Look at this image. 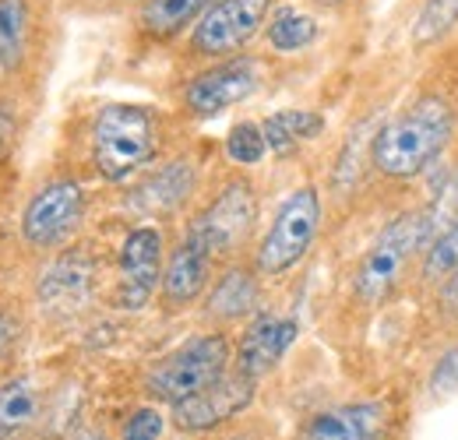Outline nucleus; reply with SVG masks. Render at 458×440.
I'll list each match as a JSON object with an SVG mask.
<instances>
[{
  "label": "nucleus",
  "instance_id": "25",
  "mask_svg": "<svg viewBox=\"0 0 458 440\" xmlns=\"http://www.w3.org/2000/svg\"><path fill=\"white\" fill-rule=\"evenodd\" d=\"M265 152H268V141H265V131H261L258 123L243 120V123H236V127L229 131L226 156L233 159V163L254 165V163H261V159H265Z\"/></svg>",
  "mask_w": 458,
  "mask_h": 440
},
{
  "label": "nucleus",
  "instance_id": "27",
  "mask_svg": "<svg viewBox=\"0 0 458 440\" xmlns=\"http://www.w3.org/2000/svg\"><path fill=\"white\" fill-rule=\"evenodd\" d=\"M163 412L156 409H138L127 423H123V440H159L163 437Z\"/></svg>",
  "mask_w": 458,
  "mask_h": 440
},
{
  "label": "nucleus",
  "instance_id": "10",
  "mask_svg": "<svg viewBox=\"0 0 458 440\" xmlns=\"http://www.w3.org/2000/svg\"><path fill=\"white\" fill-rule=\"evenodd\" d=\"M258 85V60L250 56H233L216 63L212 71L198 74L187 92H183V103L194 116H216V113L229 110L233 103L247 99Z\"/></svg>",
  "mask_w": 458,
  "mask_h": 440
},
{
  "label": "nucleus",
  "instance_id": "22",
  "mask_svg": "<svg viewBox=\"0 0 458 440\" xmlns=\"http://www.w3.org/2000/svg\"><path fill=\"white\" fill-rule=\"evenodd\" d=\"M29 32V7L25 0H0V67L14 71L25 56Z\"/></svg>",
  "mask_w": 458,
  "mask_h": 440
},
{
  "label": "nucleus",
  "instance_id": "21",
  "mask_svg": "<svg viewBox=\"0 0 458 440\" xmlns=\"http://www.w3.org/2000/svg\"><path fill=\"white\" fill-rule=\"evenodd\" d=\"M318 32H321L318 21L310 14H303V11H296V7L276 11V18L268 21V43L279 54H300V50H307L318 39Z\"/></svg>",
  "mask_w": 458,
  "mask_h": 440
},
{
  "label": "nucleus",
  "instance_id": "1",
  "mask_svg": "<svg viewBox=\"0 0 458 440\" xmlns=\"http://www.w3.org/2000/svg\"><path fill=\"white\" fill-rule=\"evenodd\" d=\"M455 134V110L441 96H423L395 120L381 123L370 145V159L385 176L409 180L445 156Z\"/></svg>",
  "mask_w": 458,
  "mask_h": 440
},
{
  "label": "nucleus",
  "instance_id": "8",
  "mask_svg": "<svg viewBox=\"0 0 458 440\" xmlns=\"http://www.w3.org/2000/svg\"><path fill=\"white\" fill-rule=\"evenodd\" d=\"M163 233L156 225H138L127 233L120 250V289L116 303L127 310H138L152 300L159 278H163Z\"/></svg>",
  "mask_w": 458,
  "mask_h": 440
},
{
  "label": "nucleus",
  "instance_id": "5",
  "mask_svg": "<svg viewBox=\"0 0 458 440\" xmlns=\"http://www.w3.org/2000/svg\"><path fill=\"white\" fill-rule=\"evenodd\" d=\"M318 229H321V198H318V190L314 187L293 190L279 205L272 229L265 233V240L258 247V272L261 275H283L293 265H300L303 254L310 250Z\"/></svg>",
  "mask_w": 458,
  "mask_h": 440
},
{
  "label": "nucleus",
  "instance_id": "29",
  "mask_svg": "<svg viewBox=\"0 0 458 440\" xmlns=\"http://www.w3.org/2000/svg\"><path fill=\"white\" fill-rule=\"evenodd\" d=\"M11 342H14V321H11V317L0 310V356L11 349Z\"/></svg>",
  "mask_w": 458,
  "mask_h": 440
},
{
  "label": "nucleus",
  "instance_id": "24",
  "mask_svg": "<svg viewBox=\"0 0 458 440\" xmlns=\"http://www.w3.org/2000/svg\"><path fill=\"white\" fill-rule=\"evenodd\" d=\"M455 272H458V219L441 236H434V243L423 254V278L441 282V278L455 275Z\"/></svg>",
  "mask_w": 458,
  "mask_h": 440
},
{
  "label": "nucleus",
  "instance_id": "14",
  "mask_svg": "<svg viewBox=\"0 0 458 440\" xmlns=\"http://www.w3.org/2000/svg\"><path fill=\"white\" fill-rule=\"evenodd\" d=\"M212 261H216L212 247H208L201 236H194V233L187 229L183 243L173 250L170 265H166V272H163V296L170 300L173 307H187L191 300H198L201 289L208 285Z\"/></svg>",
  "mask_w": 458,
  "mask_h": 440
},
{
  "label": "nucleus",
  "instance_id": "6",
  "mask_svg": "<svg viewBox=\"0 0 458 440\" xmlns=\"http://www.w3.org/2000/svg\"><path fill=\"white\" fill-rule=\"evenodd\" d=\"M272 0H216L191 32V47L201 56H229L250 43L265 25Z\"/></svg>",
  "mask_w": 458,
  "mask_h": 440
},
{
  "label": "nucleus",
  "instance_id": "33",
  "mask_svg": "<svg viewBox=\"0 0 458 440\" xmlns=\"http://www.w3.org/2000/svg\"><path fill=\"white\" fill-rule=\"evenodd\" d=\"M455 194H458V176H455Z\"/></svg>",
  "mask_w": 458,
  "mask_h": 440
},
{
  "label": "nucleus",
  "instance_id": "9",
  "mask_svg": "<svg viewBox=\"0 0 458 440\" xmlns=\"http://www.w3.org/2000/svg\"><path fill=\"white\" fill-rule=\"evenodd\" d=\"M254 219H258V201L250 194V183L236 180V183H226V190L194 219L191 233L201 236L212 247V254L219 258V254L236 250L250 236Z\"/></svg>",
  "mask_w": 458,
  "mask_h": 440
},
{
  "label": "nucleus",
  "instance_id": "31",
  "mask_svg": "<svg viewBox=\"0 0 458 440\" xmlns=\"http://www.w3.org/2000/svg\"><path fill=\"white\" fill-rule=\"evenodd\" d=\"M74 440H103L99 434H81V437H74Z\"/></svg>",
  "mask_w": 458,
  "mask_h": 440
},
{
  "label": "nucleus",
  "instance_id": "12",
  "mask_svg": "<svg viewBox=\"0 0 458 440\" xmlns=\"http://www.w3.org/2000/svg\"><path fill=\"white\" fill-rule=\"evenodd\" d=\"M296 334H300L296 317H276V314L254 317L250 328L243 331V342H240V352H236L240 374L250 377V381L265 377L289 352V345L296 342Z\"/></svg>",
  "mask_w": 458,
  "mask_h": 440
},
{
  "label": "nucleus",
  "instance_id": "3",
  "mask_svg": "<svg viewBox=\"0 0 458 440\" xmlns=\"http://www.w3.org/2000/svg\"><path fill=\"white\" fill-rule=\"evenodd\" d=\"M159 148V127L156 113L131 103L103 106L92 123V159L106 180H127L138 173Z\"/></svg>",
  "mask_w": 458,
  "mask_h": 440
},
{
  "label": "nucleus",
  "instance_id": "15",
  "mask_svg": "<svg viewBox=\"0 0 458 440\" xmlns=\"http://www.w3.org/2000/svg\"><path fill=\"white\" fill-rule=\"evenodd\" d=\"M89 289H92V261L85 254H64L39 282V296L50 307H74L89 296Z\"/></svg>",
  "mask_w": 458,
  "mask_h": 440
},
{
  "label": "nucleus",
  "instance_id": "30",
  "mask_svg": "<svg viewBox=\"0 0 458 440\" xmlns=\"http://www.w3.org/2000/svg\"><path fill=\"white\" fill-rule=\"evenodd\" d=\"M7 131H11V120H7V116H4V113H0V141H4V138H7Z\"/></svg>",
  "mask_w": 458,
  "mask_h": 440
},
{
  "label": "nucleus",
  "instance_id": "17",
  "mask_svg": "<svg viewBox=\"0 0 458 440\" xmlns=\"http://www.w3.org/2000/svg\"><path fill=\"white\" fill-rule=\"evenodd\" d=\"M39 416V391L29 377H14L0 387V440L21 437Z\"/></svg>",
  "mask_w": 458,
  "mask_h": 440
},
{
  "label": "nucleus",
  "instance_id": "4",
  "mask_svg": "<svg viewBox=\"0 0 458 440\" xmlns=\"http://www.w3.org/2000/svg\"><path fill=\"white\" fill-rule=\"evenodd\" d=\"M229 363V342L223 334H201L191 338L187 345H180L170 352L159 367H152L148 374V391L163 402H183L201 394L205 387L219 385L226 377Z\"/></svg>",
  "mask_w": 458,
  "mask_h": 440
},
{
  "label": "nucleus",
  "instance_id": "2",
  "mask_svg": "<svg viewBox=\"0 0 458 440\" xmlns=\"http://www.w3.org/2000/svg\"><path fill=\"white\" fill-rule=\"evenodd\" d=\"M430 243H434V216L430 212H402L399 219H392L381 229L374 247L363 254L356 278H352V292L363 303H381L402 282L409 261L420 250H427Z\"/></svg>",
  "mask_w": 458,
  "mask_h": 440
},
{
  "label": "nucleus",
  "instance_id": "11",
  "mask_svg": "<svg viewBox=\"0 0 458 440\" xmlns=\"http://www.w3.org/2000/svg\"><path fill=\"white\" fill-rule=\"evenodd\" d=\"M254 398V381L243 377L240 370L233 377H223L219 385L205 387L194 398H183L173 405V423L187 434H201V430H216L226 419L240 416Z\"/></svg>",
  "mask_w": 458,
  "mask_h": 440
},
{
  "label": "nucleus",
  "instance_id": "19",
  "mask_svg": "<svg viewBox=\"0 0 458 440\" xmlns=\"http://www.w3.org/2000/svg\"><path fill=\"white\" fill-rule=\"evenodd\" d=\"M191 187H194L191 163H170L138 190V205L145 212H170V208H176L191 194Z\"/></svg>",
  "mask_w": 458,
  "mask_h": 440
},
{
  "label": "nucleus",
  "instance_id": "26",
  "mask_svg": "<svg viewBox=\"0 0 458 440\" xmlns=\"http://www.w3.org/2000/svg\"><path fill=\"white\" fill-rule=\"evenodd\" d=\"M367 138H370V127H360V131L345 141L343 159L335 165V183H339V190L356 183V176H360V156H363V141H367Z\"/></svg>",
  "mask_w": 458,
  "mask_h": 440
},
{
  "label": "nucleus",
  "instance_id": "20",
  "mask_svg": "<svg viewBox=\"0 0 458 440\" xmlns=\"http://www.w3.org/2000/svg\"><path fill=\"white\" fill-rule=\"evenodd\" d=\"M258 303V282L247 268H229L226 275L219 278V285L212 289V300H208V310L223 321H236L243 317L247 310H254Z\"/></svg>",
  "mask_w": 458,
  "mask_h": 440
},
{
  "label": "nucleus",
  "instance_id": "23",
  "mask_svg": "<svg viewBox=\"0 0 458 440\" xmlns=\"http://www.w3.org/2000/svg\"><path fill=\"white\" fill-rule=\"evenodd\" d=\"M458 29V0H423L412 21V43L430 47Z\"/></svg>",
  "mask_w": 458,
  "mask_h": 440
},
{
  "label": "nucleus",
  "instance_id": "18",
  "mask_svg": "<svg viewBox=\"0 0 458 440\" xmlns=\"http://www.w3.org/2000/svg\"><path fill=\"white\" fill-rule=\"evenodd\" d=\"M261 131H265V141L272 152H289V148L318 138L325 131V116L314 110H279L261 123Z\"/></svg>",
  "mask_w": 458,
  "mask_h": 440
},
{
  "label": "nucleus",
  "instance_id": "13",
  "mask_svg": "<svg viewBox=\"0 0 458 440\" xmlns=\"http://www.w3.org/2000/svg\"><path fill=\"white\" fill-rule=\"evenodd\" d=\"M388 409L381 402H356L325 409L307 423V440H385Z\"/></svg>",
  "mask_w": 458,
  "mask_h": 440
},
{
  "label": "nucleus",
  "instance_id": "7",
  "mask_svg": "<svg viewBox=\"0 0 458 440\" xmlns=\"http://www.w3.org/2000/svg\"><path fill=\"white\" fill-rule=\"evenodd\" d=\"M85 212V194L74 180H54L47 183L21 216V236L32 247H57L64 243Z\"/></svg>",
  "mask_w": 458,
  "mask_h": 440
},
{
  "label": "nucleus",
  "instance_id": "16",
  "mask_svg": "<svg viewBox=\"0 0 458 440\" xmlns=\"http://www.w3.org/2000/svg\"><path fill=\"white\" fill-rule=\"evenodd\" d=\"M216 0H145L141 7V29L156 39H170L180 29H187L191 21L198 25L201 14L212 7Z\"/></svg>",
  "mask_w": 458,
  "mask_h": 440
},
{
  "label": "nucleus",
  "instance_id": "32",
  "mask_svg": "<svg viewBox=\"0 0 458 440\" xmlns=\"http://www.w3.org/2000/svg\"><path fill=\"white\" fill-rule=\"evenodd\" d=\"M321 7H335V4H343V0H318Z\"/></svg>",
  "mask_w": 458,
  "mask_h": 440
},
{
  "label": "nucleus",
  "instance_id": "28",
  "mask_svg": "<svg viewBox=\"0 0 458 440\" xmlns=\"http://www.w3.org/2000/svg\"><path fill=\"white\" fill-rule=\"evenodd\" d=\"M430 387H434V394H455L458 391V349H448L437 360V367L430 374Z\"/></svg>",
  "mask_w": 458,
  "mask_h": 440
}]
</instances>
